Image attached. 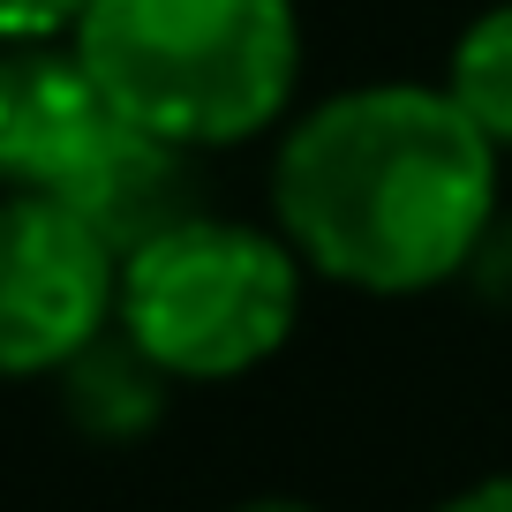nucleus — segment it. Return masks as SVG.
<instances>
[{
  "mask_svg": "<svg viewBox=\"0 0 512 512\" xmlns=\"http://www.w3.org/2000/svg\"><path fill=\"white\" fill-rule=\"evenodd\" d=\"M272 226L354 294H430L497 226V144L445 83H362L287 128Z\"/></svg>",
  "mask_w": 512,
  "mask_h": 512,
  "instance_id": "obj_1",
  "label": "nucleus"
},
{
  "mask_svg": "<svg viewBox=\"0 0 512 512\" xmlns=\"http://www.w3.org/2000/svg\"><path fill=\"white\" fill-rule=\"evenodd\" d=\"M68 46L121 121L174 151L249 144L302 76L294 0H91Z\"/></svg>",
  "mask_w": 512,
  "mask_h": 512,
  "instance_id": "obj_2",
  "label": "nucleus"
},
{
  "mask_svg": "<svg viewBox=\"0 0 512 512\" xmlns=\"http://www.w3.org/2000/svg\"><path fill=\"white\" fill-rule=\"evenodd\" d=\"M302 272L309 264L279 226L189 211L121 256L113 324L174 384H226L264 369L294 339Z\"/></svg>",
  "mask_w": 512,
  "mask_h": 512,
  "instance_id": "obj_3",
  "label": "nucleus"
},
{
  "mask_svg": "<svg viewBox=\"0 0 512 512\" xmlns=\"http://www.w3.org/2000/svg\"><path fill=\"white\" fill-rule=\"evenodd\" d=\"M181 159L106 106L76 46H0V189L53 196L128 256L189 219Z\"/></svg>",
  "mask_w": 512,
  "mask_h": 512,
  "instance_id": "obj_4",
  "label": "nucleus"
},
{
  "mask_svg": "<svg viewBox=\"0 0 512 512\" xmlns=\"http://www.w3.org/2000/svg\"><path fill=\"white\" fill-rule=\"evenodd\" d=\"M113 302V241L53 196L0 189V384L61 377L98 332H113Z\"/></svg>",
  "mask_w": 512,
  "mask_h": 512,
  "instance_id": "obj_5",
  "label": "nucleus"
},
{
  "mask_svg": "<svg viewBox=\"0 0 512 512\" xmlns=\"http://www.w3.org/2000/svg\"><path fill=\"white\" fill-rule=\"evenodd\" d=\"M53 384H61V407H68V422H76L83 437H98V445H136V437L159 430L166 384L174 377L113 324V332H98Z\"/></svg>",
  "mask_w": 512,
  "mask_h": 512,
  "instance_id": "obj_6",
  "label": "nucleus"
},
{
  "mask_svg": "<svg viewBox=\"0 0 512 512\" xmlns=\"http://www.w3.org/2000/svg\"><path fill=\"white\" fill-rule=\"evenodd\" d=\"M445 91L460 98V113L497 151H512V0L460 31L452 68H445Z\"/></svg>",
  "mask_w": 512,
  "mask_h": 512,
  "instance_id": "obj_7",
  "label": "nucleus"
},
{
  "mask_svg": "<svg viewBox=\"0 0 512 512\" xmlns=\"http://www.w3.org/2000/svg\"><path fill=\"white\" fill-rule=\"evenodd\" d=\"M91 0H0V46H61Z\"/></svg>",
  "mask_w": 512,
  "mask_h": 512,
  "instance_id": "obj_8",
  "label": "nucleus"
},
{
  "mask_svg": "<svg viewBox=\"0 0 512 512\" xmlns=\"http://www.w3.org/2000/svg\"><path fill=\"white\" fill-rule=\"evenodd\" d=\"M437 512H512V475H482L467 490H452Z\"/></svg>",
  "mask_w": 512,
  "mask_h": 512,
  "instance_id": "obj_9",
  "label": "nucleus"
},
{
  "mask_svg": "<svg viewBox=\"0 0 512 512\" xmlns=\"http://www.w3.org/2000/svg\"><path fill=\"white\" fill-rule=\"evenodd\" d=\"M234 512H317V505H302V497H249V505H234Z\"/></svg>",
  "mask_w": 512,
  "mask_h": 512,
  "instance_id": "obj_10",
  "label": "nucleus"
}]
</instances>
